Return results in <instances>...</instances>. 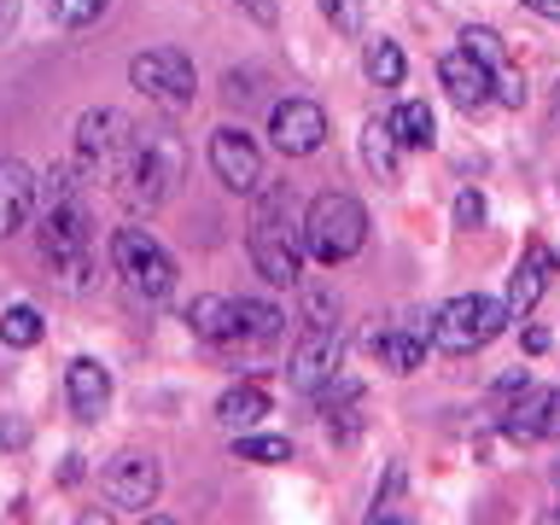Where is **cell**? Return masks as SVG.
Returning a JSON list of instances; mask_svg holds the SVG:
<instances>
[{"label": "cell", "instance_id": "1", "mask_svg": "<svg viewBox=\"0 0 560 525\" xmlns=\"http://www.w3.org/2000/svg\"><path fill=\"white\" fill-rule=\"evenodd\" d=\"M368 245V210L350 192H315L304 210V252L327 269H339Z\"/></svg>", "mask_w": 560, "mask_h": 525}, {"label": "cell", "instance_id": "2", "mask_svg": "<svg viewBox=\"0 0 560 525\" xmlns=\"http://www.w3.org/2000/svg\"><path fill=\"white\" fill-rule=\"evenodd\" d=\"M508 322H514V315H508L502 298L467 292V298H450V304L432 315V345L444 350V357H472V350H485Z\"/></svg>", "mask_w": 560, "mask_h": 525}, {"label": "cell", "instance_id": "3", "mask_svg": "<svg viewBox=\"0 0 560 525\" xmlns=\"http://www.w3.org/2000/svg\"><path fill=\"white\" fill-rule=\"evenodd\" d=\"M175 170H182V152H175V140L158 135V129H135L129 152H122V164H117V187H122V199H129V205L152 210V205L170 192Z\"/></svg>", "mask_w": 560, "mask_h": 525}, {"label": "cell", "instance_id": "4", "mask_svg": "<svg viewBox=\"0 0 560 525\" xmlns=\"http://www.w3.org/2000/svg\"><path fill=\"white\" fill-rule=\"evenodd\" d=\"M129 82L135 94H147L152 105H164V112H187L192 94H199V70L182 47H147L129 59Z\"/></svg>", "mask_w": 560, "mask_h": 525}, {"label": "cell", "instance_id": "5", "mask_svg": "<svg viewBox=\"0 0 560 525\" xmlns=\"http://www.w3.org/2000/svg\"><path fill=\"white\" fill-rule=\"evenodd\" d=\"M112 269L129 280L140 298H170L175 292V257L140 222H129V228L112 234Z\"/></svg>", "mask_w": 560, "mask_h": 525}, {"label": "cell", "instance_id": "6", "mask_svg": "<svg viewBox=\"0 0 560 525\" xmlns=\"http://www.w3.org/2000/svg\"><path fill=\"white\" fill-rule=\"evenodd\" d=\"M42 257L59 269V280L82 287L88 269V222H82V199H47L42 217Z\"/></svg>", "mask_w": 560, "mask_h": 525}, {"label": "cell", "instance_id": "7", "mask_svg": "<svg viewBox=\"0 0 560 525\" xmlns=\"http://www.w3.org/2000/svg\"><path fill=\"white\" fill-rule=\"evenodd\" d=\"M129 117L112 112V105H94V112H82L77 117V164L82 170H100V175H117L122 164V152H129Z\"/></svg>", "mask_w": 560, "mask_h": 525}, {"label": "cell", "instance_id": "8", "mask_svg": "<svg viewBox=\"0 0 560 525\" xmlns=\"http://www.w3.org/2000/svg\"><path fill=\"white\" fill-rule=\"evenodd\" d=\"M158 490H164V472H158L152 455H117L112 467H105V502H112V514H147L158 502Z\"/></svg>", "mask_w": 560, "mask_h": 525}, {"label": "cell", "instance_id": "9", "mask_svg": "<svg viewBox=\"0 0 560 525\" xmlns=\"http://www.w3.org/2000/svg\"><path fill=\"white\" fill-rule=\"evenodd\" d=\"M269 140L287 158H310L327 147V112L315 100H280L269 112Z\"/></svg>", "mask_w": 560, "mask_h": 525}, {"label": "cell", "instance_id": "10", "mask_svg": "<svg viewBox=\"0 0 560 525\" xmlns=\"http://www.w3.org/2000/svg\"><path fill=\"white\" fill-rule=\"evenodd\" d=\"M210 170L228 192H257L262 187V152L252 147L245 129H217L210 135Z\"/></svg>", "mask_w": 560, "mask_h": 525}, {"label": "cell", "instance_id": "11", "mask_svg": "<svg viewBox=\"0 0 560 525\" xmlns=\"http://www.w3.org/2000/svg\"><path fill=\"white\" fill-rule=\"evenodd\" d=\"M252 269L269 280V287H298V280H304L292 234H280V222H269V217H257V228H252Z\"/></svg>", "mask_w": 560, "mask_h": 525}, {"label": "cell", "instance_id": "12", "mask_svg": "<svg viewBox=\"0 0 560 525\" xmlns=\"http://www.w3.org/2000/svg\"><path fill=\"white\" fill-rule=\"evenodd\" d=\"M35 199H42V175L24 158H0V240L35 217Z\"/></svg>", "mask_w": 560, "mask_h": 525}, {"label": "cell", "instance_id": "13", "mask_svg": "<svg viewBox=\"0 0 560 525\" xmlns=\"http://www.w3.org/2000/svg\"><path fill=\"white\" fill-rule=\"evenodd\" d=\"M65 402L77 420H100L105 409H112V374L94 362V357H77L65 368Z\"/></svg>", "mask_w": 560, "mask_h": 525}, {"label": "cell", "instance_id": "14", "mask_svg": "<svg viewBox=\"0 0 560 525\" xmlns=\"http://www.w3.org/2000/svg\"><path fill=\"white\" fill-rule=\"evenodd\" d=\"M339 374V339H332V327H315L304 345L292 350V368L287 380L298 385V392H322V385Z\"/></svg>", "mask_w": 560, "mask_h": 525}, {"label": "cell", "instance_id": "15", "mask_svg": "<svg viewBox=\"0 0 560 525\" xmlns=\"http://www.w3.org/2000/svg\"><path fill=\"white\" fill-rule=\"evenodd\" d=\"M549 280H555V252H549V245H532V252L520 257V269L508 275V298H502L508 315H514V322H520V315H532L537 298L549 292Z\"/></svg>", "mask_w": 560, "mask_h": 525}, {"label": "cell", "instance_id": "16", "mask_svg": "<svg viewBox=\"0 0 560 525\" xmlns=\"http://www.w3.org/2000/svg\"><path fill=\"white\" fill-rule=\"evenodd\" d=\"M438 77H444V94L462 105V112H479V105L490 100V70L472 59L467 47L444 52V59H438Z\"/></svg>", "mask_w": 560, "mask_h": 525}, {"label": "cell", "instance_id": "17", "mask_svg": "<svg viewBox=\"0 0 560 525\" xmlns=\"http://www.w3.org/2000/svg\"><path fill=\"white\" fill-rule=\"evenodd\" d=\"M187 327L199 332L205 345H240V304L222 292H199L187 304Z\"/></svg>", "mask_w": 560, "mask_h": 525}, {"label": "cell", "instance_id": "18", "mask_svg": "<svg viewBox=\"0 0 560 525\" xmlns=\"http://www.w3.org/2000/svg\"><path fill=\"white\" fill-rule=\"evenodd\" d=\"M427 332H415L409 322L385 327V332H368V350H374V362H385L392 374H415L420 362H427Z\"/></svg>", "mask_w": 560, "mask_h": 525}, {"label": "cell", "instance_id": "19", "mask_svg": "<svg viewBox=\"0 0 560 525\" xmlns=\"http://www.w3.org/2000/svg\"><path fill=\"white\" fill-rule=\"evenodd\" d=\"M549 397H555V385H520V392H514V409L502 415V432L514 438V444H537V438H542V420H549Z\"/></svg>", "mask_w": 560, "mask_h": 525}, {"label": "cell", "instance_id": "20", "mask_svg": "<svg viewBox=\"0 0 560 525\" xmlns=\"http://www.w3.org/2000/svg\"><path fill=\"white\" fill-rule=\"evenodd\" d=\"M262 415H269V392H262V385H228V392L217 397V420H222L228 432L257 427Z\"/></svg>", "mask_w": 560, "mask_h": 525}, {"label": "cell", "instance_id": "21", "mask_svg": "<svg viewBox=\"0 0 560 525\" xmlns=\"http://www.w3.org/2000/svg\"><path fill=\"white\" fill-rule=\"evenodd\" d=\"M392 135H397V147H415V152H427L432 140H438V122H432V105L427 100H402L392 117Z\"/></svg>", "mask_w": 560, "mask_h": 525}, {"label": "cell", "instance_id": "22", "mask_svg": "<svg viewBox=\"0 0 560 525\" xmlns=\"http://www.w3.org/2000/svg\"><path fill=\"white\" fill-rule=\"evenodd\" d=\"M234 304H240V345H275L287 332V315L262 298H234Z\"/></svg>", "mask_w": 560, "mask_h": 525}, {"label": "cell", "instance_id": "23", "mask_svg": "<svg viewBox=\"0 0 560 525\" xmlns=\"http://www.w3.org/2000/svg\"><path fill=\"white\" fill-rule=\"evenodd\" d=\"M362 164L380 175V182H397V135L392 122H368L362 129Z\"/></svg>", "mask_w": 560, "mask_h": 525}, {"label": "cell", "instance_id": "24", "mask_svg": "<svg viewBox=\"0 0 560 525\" xmlns=\"http://www.w3.org/2000/svg\"><path fill=\"white\" fill-rule=\"evenodd\" d=\"M362 65H368V82L374 88H397L402 70H409V59H402L397 42H385V35H374V42L362 47Z\"/></svg>", "mask_w": 560, "mask_h": 525}, {"label": "cell", "instance_id": "25", "mask_svg": "<svg viewBox=\"0 0 560 525\" xmlns=\"http://www.w3.org/2000/svg\"><path fill=\"white\" fill-rule=\"evenodd\" d=\"M42 332H47V322H42V310H35V304H12L7 315H0V339H7L12 350L42 345Z\"/></svg>", "mask_w": 560, "mask_h": 525}, {"label": "cell", "instance_id": "26", "mask_svg": "<svg viewBox=\"0 0 560 525\" xmlns=\"http://www.w3.org/2000/svg\"><path fill=\"white\" fill-rule=\"evenodd\" d=\"M234 455H240V462H257V467H280V462H292V438L240 432V438H234Z\"/></svg>", "mask_w": 560, "mask_h": 525}, {"label": "cell", "instance_id": "27", "mask_svg": "<svg viewBox=\"0 0 560 525\" xmlns=\"http://www.w3.org/2000/svg\"><path fill=\"white\" fill-rule=\"evenodd\" d=\"M462 47L490 70V77H497V70H508V47H502V35L490 30V24H467V30H462Z\"/></svg>", "mask_w": 560, "mask_h": 525}, {"label": "cell", "instance_id": "28", "mask_svg": "<svg viewBox=\"0 0 560 525\" xmlns=\"http://www.w3.org/2000/svg\"><path fill=\"white\" fill-rule=\"evenodd\" d=\"M52 12H59L65 30H94L105 12H112V0H52Z\"/></svg>", "mask_w": 560, "mask_h": 525}, {"label": "cell", "instance_id": "29", "mask_svg": "<svg viewBox=\"0 0 560 525\" xmlns=\"http://www.w3.org/2000/svg\"><path fill=\"white\" fill-rule=\"evenodd\" d=\"M322 7V18L332 30H345V35H362V0H315Z\"/></svg>", "mask_w": 560, "mask_h": 525}, {"label": "cell", "instance_id": "30", "mask_svg": "<svg viewBox=\"0 0 560 525\" xmlns=\"http://www.w3.org/2000/svg\"><path fill=\"white\" fill-rule=\"evenodd\" d=\"M490 100H502L508 112H520V105H525V82H520V70H514V65L490 77Z\"/></svg>", "mask_w": 560, "mask_h": 525}, {"label": "cell", "instance_id": "31", "mask_svg": "<svg viewBox=\"0 0 560 525\" xmlns=\"http://www.w3.org/2000/svg\"><path fill=\"white\" fill-rule=\"evenodd\" d=\"M304 310H310V327H332V322H339V298L322 292V287L304 292Z\"/></svg>", "mask_w": 560, "mask_h": 525}, {"label": "cell", "instance_id": "32", "mask_svg": "<svg viewBox=\"0 0 560 525\" xmlns=\"http://www.w3.org/2000/svg\"><path fill=\"white\" fill-rule=\"evenodd\" d=\"M455 228H485V192L472 187L455 192Z\"/></svg>", "mask_w": 560, "mask_h": 525}, {"label": "cell", "instance_id": "33", "mask_svg": "<svg viewBox=\"0 0 560 525\" xmlns=\"http://www.w3.org/2000/svg\"><path fill=\"white\" fill-rule=\"evenodd\" d=\"M234 7H245V12L257 18V24H275V18H280V12H275V0H234Z\"/></svg>", "mask_w": 560, "mask_h": 525}, {"label": "cell", "instance_id": "34", "mask_svg": "<svg viewBox=\"0 0 560 525\" xmlns=\"http://www.w3.org/2000/svg\"><path fill=\"white\" fill-rule=\"evenodd\" d=\"M542 438H560V385H555V397H549V420H542Z\"/></svg>", "mask_w": 560, "mask_h": 525}, {"label": "cell", "instance_id": "35", "mask_svg": "<svg viewBox=\"0 0 560 525\" xmlns=\"http://www.w3.org/2000/svg\"><path fill=\"white\" fill-rule=\"evenodd\" d=\"M520 7H532L537 18H549V24H560V0H520Z\"/></svg>", "mask_w": 560, "mask_h": 525}, {"label": "cell", "instance_id": "36", "mask_svg": "<svg viewBox=\"0 0 560 525\" xmlns=\"http://www.w3.org/2000/svg\"><path fill=\"white\" fill-rule=\"evenodd\" d=\"M525 350H532V357H542V350H549V332H542V327H525Z\"/></svg>", "mask_w": 560, "mask_h": 525}, {"label": "cell", "instance_id": "37", "mask_svg": "<svg viewBox=\"0 0 560 525\" xmlns=\"http://www.w3.org/2000/svg\"><path fill=\"white\" fill-rule=\"evenodd\" d=\"M555 112H560V105H555Z\"/></svg>", "mask_w": 560, "mask_h": 525}]
</instances>
